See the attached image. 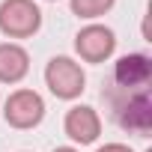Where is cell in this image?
I'll return each instance as SVG.
<instances>
[{
    "mask_svg": "<svg viewBox=\"0 0 152 152\" xmlns=\"http://www.w3.org/2000/svg\"><path fill=\"white\" fill-rule=\"evenodd\" d=\"M42 12L33 0H3L0 3V30L12 39H27L39 30Z\"/></svg>",
    "mask_w": 152,
    "mask_h": 152,
    "instance_id": "6da1fadb",
    "label": "cell"
},
{
    "mask_svg": "<svg viewBox=\"0 0 152 152\" xmlns=\"http://www.w3.org/2000/svg\"><path fill=\"white\" fill-rule=\"evenodd\" d=\"M45 81H48V87H51V93L57 99H75V96H81L84 93V84H87L84 69L75 60H69V57H54L48 63Z\"/></svg>",
    "mask_w": 152,
    "mask_h": 152,
    "instance_id": "7a4b0ae2",
    "label": "cell"
},
{
    "mask_svg": "<svg viewBox=\"0 0 152 152\" xmlns=\"http://www.w3.org/2000/svg\"><path fill=\"white\" fill-rule=\"evenodd\" d=\"M45 116V102L33 90H15L6 99V122L15 128H33Z\"/></svg>",
    "mask_w": 152,
    "mask_h": 152,
    "instance_id": "3957f363",
    "label": "cell"
},
{
    "mask_svg": "<svg viewBox=\"0 0 152 152\" xmlns=\"http://www.w3.org/2000/svg\"><path fill=\"white\" fill-rule=\"evenodd\" d=\"M75 48H78V54L87 60V63H102L113 54L116 48V39H113V30L102 27V24H90L78 33V39H75Z\"/></svg>",
    "mask_w": 152,
    "mask_h": 152,
    "instance_id": "277c9868",
    "label": "cell"
},
{
    "mask_svg": "<svg viewBox=\"0 0 152 152\" xmlns=\"http://www.w3.org/2000/svg\"><path fill=\"white\" fill-rule=\"evenodd\" d=\"M102 131V119L93 107L81 104V107H72L66 113V134L78 143H93Z\"/></svg>",
    "mask_w": 152,
    "mask_h": 152,
    "instance_id": "5b68a950",
    "label": "cell"
},
{
    "mask_svg": "<svg viewBox=\"0 0 152 152\" xmlns=\"http://www.w3.org/2000/svg\"><path fill=\"white\" fill-rule=\"evenodd\" d=\"M119 125L125 131H134V134H146L152 128V102L146 93H137L131 96L122 110H119Z\"/></svg>",
    "mask_w": 152,
    "mask_h": 152,
    "instance_id": "8992f818",
    "label": "cell"
},
{
    "mask_svg": "<svg viewBox=\"0 0 152 152\" xmlns=\"http://www.w3.org/2000/svg\"><path fill=\"white\" fill-rule=\"evenodd\" d=\"M113 78H116L119 87H143V84H149V78H152V63H149V57H143V54H128V57H122V60L116 63Z\"/></svg>",
    "mask_w": 152,
    "mask_h": 152,
    "instance_id": "52a82bcc",
    "label": "cell"
},
{
    "mask_svg": "<svg viewBox=\"0 0 152 152\" xmlns=\"http://www.w3.org/2000/svg\"><path fill=\"white\" fill-rule=\"evenodd\" d=\"M30 69V57L21 45H0V81L3 84H18Z\"/></svg>",
    "mask_w": 152,
    "mask_h": 152,
    "instance_id": "ba28073f",
    "label": "cell"
},
{
    "mask_svg": "<svg viewBox=\"0 0 152 152\" xmlns=\"http://www.w3.org/2000/svg\"><path fill=\"white\" fill-rule=\"evenodd\" d=\"M113 6V0H72V12L81 18H99Z\"/></svg>",
    "mask_w": 152,
    "mask_h": 152,
    "instance_id": "9c48e42d",
    "label": "cell"
},
{
    "mask_svg": "<svg viewBox=\"0 0 152 152\" xmlns=\"http://www.w3.org/2000/svg\"><path fill=\"white\" fill-rule=\"evenodd\" d=\"M99 152H131L125 143H107V146H102Z\"/></svg>",
    "mask_w": 152,
    "mask_h": 152,
    "instance_id": "30bf717a",
    "label": "cell"
},
{
    "mask_svg": "<svg viewBox=\"0 0 152 152\" xmlns=\"http://www.w3.org/2000/svg\"><path fill=\"white\" fill-rule=\"evenodd\" d=\"M54 152H78V149H72V146H60V149H54Z\"/></svg>",
    "mask_w": 152,
    "mask_h": 152,
    "instance_id": "8fae6325",
    "label": "cell"
}]
</instances>
